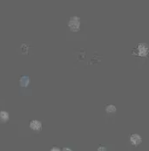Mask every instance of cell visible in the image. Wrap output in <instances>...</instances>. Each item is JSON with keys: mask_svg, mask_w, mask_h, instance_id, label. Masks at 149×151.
I'll return each instance as SVG.
<instances>
[{"mask_svg": "<svg viewBox=\"0 0 149 151\" xmlns=\"http://www.w3.org/2000/svg\"><path fill=\"white\" fill-rule=\"evenodd\" d=\"M68 27L72 32H77L80 30V18L78 16L71 17L68 21Z\"/></svg>", "mask_w": 149, "mask_h": 151, "instance_id": "cell-1", "label": "cell"}, {"mask_svg": "<svg viewBox=\"0 0 149 151\" xmlns=\"http://www.w3.org/2000/svg\"><path fill=\"white\" fill-rule=\"evenodd\" d=\"M149 53V48L148 45L144 43H140L137 45L135 49L133 51V54H135L140 57H145L148 56Z\"/></svg>", "mask_w": 149, "mask_h": 151, "instance_id": "cell-2", "label": "cell"}, {"mask_svg": "<svg viewBox=\"0 0 149 151\" xmlns=\"http://www.w3.org/2000/svg\"><path fill=\"white\" fill-rule=\"evenodd\" d=\"M130 142L133 146H139L142 142V138L139 134H133L130 135Z\"/></svg>", "mask_w": 149, "mask_h": 151, "instance_id": "cell-3", "label": "cell"}, {"mask_svg": "<svg viewBox=\"0 0 149 151\" xmlns=\"http://www.w3.org/2000/svg\"><path fill=\"white\" fill-rule=\"evenodd\" d=\"M30 129L33 131H40L42 129V122L38 120H32L30 122Z\"/></svg>", "mask_w": 149, "mask_h": 151, "instance_id": "cell-4", "label": "cell"}, {"mask_svg": "<svg viewBox=\"0 0 149 151\" xmlns=\"http://www.w3.org/2000/svg\"><path fill=\"white\" fill-rule=\"evenodd\" d=\"M9 114L6 111H1L0 112V122L1 123H5L9 121Z\"/></svg>", "mask_w": 149, "mask_h": 151, "instance_id": "cell-5", "label": "cell"}, {"mask_svg": "<svg viewBox=\"0 0 149 151\" xmlns=\"http://www.w3.org/2000/svg\"><path fill=\"white\" fill-rule=\"evenodd\" d=\"M19 84L20 86H23V87H25L27 86L29 84H30V78L28 76H22L19 80Z\"/></svg>", "mask_w": 149, "mask_h": 151, "instance_id": "cell-6", "label": "cell"}, {"mask_svg": "<svg viewBox=\"0 0 149 151\" xmlns=\"http://www.w3.org/2000/svg\"><path fill=\"white\" fill-rule=\"evenodd\" d=\"M116 107L112 104H109L106 106V112L108 113V114H114L116 112Z\"/></svg>", "mask_w": 149, "mask_h": 151, "instance_id": "cell-7", "label": "cell"}, {"mask_svg": "<svg viewBox=\"0 0 149 151\" xmlns=\"http://www.w3.org/2000/svg\"><path fill=\"white\" fill-rule=\"evenodd\" d=\"M98 150H99V151H105V150H107V148H106V147H104V146H100V147L98 148Z\"/></svg>", "mask_w": 149, "mask_h": 151, "instance_id": "cell-8", "label": "cell"}, {"mask_svg": "<svg viewBox=\"0 0 149 151\" xmlns=\"http://www.w3.org/2000/svg\"><path fill=\"white\" fill-rule=\"evenodd\" d=\"M61 150L59 148H58V147H52V149H51V151H59Z\"/></svg>", "mask_w": 149, "mask_h": 151, "instance_id": "cell-9", "label": "cell"}, {"mask_svg": "<svg viewBox=\"0 0 149 151\" xmlns=\"http://www.w3.org/2000/svg\"><path fill=\"white\" fill-rule=\"evenodd\" d=\"M63 150H72V149H70V148H64L63 149Z\"/></svg>", "mask_w": 149, "mask_h": 151, "instance_id": "cell-10", "label": "cell"}]
</instances>
